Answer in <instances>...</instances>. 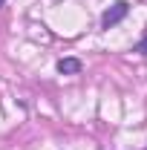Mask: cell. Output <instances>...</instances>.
<instances>
[{
  "mask_svg": "<svg viewBox=\"0 0 147 150\" xmlns=\"http://www.w3.org/2000/svg\"><path fill=\"white\" fill-rule=\"evenodd\" d=\"M127 3H124V0H121V3H115V6H112L110 12H104V18H101V23H104V29H110V26H115V23H118V20L124 18V15H127Z\"/></svg>",
  "mask_w": 147,
  "mask_h": 150,
  "instance_id": "obj_1",
  "label": "cell"
},
{
  "mask_svg": "<svg viewBox=\"0 0 147 150\" xmlns=\"http://www.w3.org/2000/svg\"><path fill=\"white\" fill-rule=\"evenodd\" d=\"M58 69L64 75H78L81 72V61L78 58H64V61H58Z\"/></svg>",
  "mask_w": 147,
  "mask_h": 150,
  "instance_id": "obj_2",
  "label": "cell"
},
{
  "mask_svg": "<svg viewBox=\"0 0 147 150\" xmlns=\"http://www.w3.org/2000/svg\"><path fill=\"white\" fill-rule=\"evenodd\" d=\"M136 49H139V52H144V55H147V38L141 40V43H139V46H136Z\"/></svg>",
  "mask_w": 147,
  "mask_h": 150,
  "instance_id": "obj_3",
  "label": "cell"
},
{
  "mask_svg": "<svg viewBox=\"0 0 147 150\" xmlns=\"http://www.w3.org/2000/svg\"><path fill=\"white\" fill-rule=\"evenodd\" d=\"M0 3H3V0H0Z\"/></svg>",
  "mask_w": 147,
  "mask_h": 150,
  "instance_id": "obj_4",
  "label": "cell"
}]
</instances>
